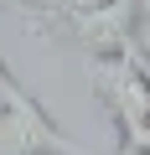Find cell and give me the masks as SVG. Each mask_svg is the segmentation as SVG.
<instances>
[{"mask_svg": "<svg viewBox=\"0 0 150 155\" xmlns=\"http://www.w3.org/2000/svg\"><path fill=\"white\" fill-rule=\"evenodd\" d=\"M0 11L26 16V26H31V31H47V26H52V5H42V0H0Z\"/></svg>", "mask_w": 150, "mask_h": 155, "instance_id": "obj_4", "label": "cell"}, {"mask_svg": "<svg viewBox=\"0 0 150 155\" xmlns=\"http://www.w3.org/2000/svg\"><path fill=\"white\" fill-rule=\"evenodd\" d=\"M145 21H150V5H145V0H109V5H98L88 16H52L47 36H62L72 47H83L93 62H104V57L150 62Z\"/></svg>", "mask_w": 150, "mask_h": 155, "instance_id": "obj_1", "label": "cell"}, {"mask_svg": "<svg viewBox=\"0 0 150 155\" xmlns=\"http://www.w3.org/2000/svg\"><path fill=\"white\" fill-rule=\"evenodd\" d=\"M98 5H109V0H52V16H88Z\"/></svg>", "mask_w": 150, "mask_h": 155, "instance_id": "obj_5", "label": "cell"}, {"mask_svg": "<svg viewBox=\"0 0 150 155\" xmlns=\"http://www.w3.org/2000/svg\"><path fill=\"white\" fill-rule=\"evenodd\" d=\"M119 155H124V150H119Z\"/></svg>", "mask_w": 150, "mask_h": 155, "instance_id": "obj_6", "label": "cell"}, {"mask_svg": "<svg viewBox=\"0 0 150 155\" xmlns=\"http://www.w3.org/2000/svg\"><path fill=\"white\" fill-rule=\"evenodd\" d=\"M88 83H93L104 114L119 129V150H129L135 134H140V124L150 119V62H135V57L88 62Z\"/></svg>", "mask_w": 150, "mask_h": 155, "instance_id": "obj_3", "label": "cell"}, {"mask_svg": "<svg viewBox=\"0 0 150 155\" xmlns=\"http://www.w3.org/2000/svg\"><path fill=\"white\" fill-rule=\"evenodd\" d=\"M0 155H83L0 62Z\"/></svg>", "mask_w": 150, "mask_h": 155, "instance_id": "obj_2", "label": "cell"}]
</instances>
